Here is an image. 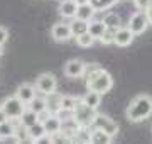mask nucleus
I'll list each match as a JSON object with an SVG mask.
<instances>
[{
  "instance_id": "obj_27",
  "label": "nucleus",
  "mask_w": 152,
  "mask_h": 144,
  "mask_svg": "<svg viewBox=\"0 0 152 144\" xmlns=\"http://www.w3.org/2000/svg\"><path fill=\"white\" fill-rule=\"evenodd\" d=\"M76 44L80 46V48H91L95 44V39L86 32V34H83V36H80V37H76Z\"/></svg>"
},
{
  "instance_id": "obj_21",
  "label": "nucleus",
  "mask_w": 152,
  "mask_h": 144,
  "mask_svg": "<svg viewBox=\"0 0 152 144\" xmlns=\"http://www.w3.org/2000/svg\"><path fill=\"white\" fill-rule=\"evenodd\" d=\"M78 104H80V98H78V97H73V95H63V97H61V110L63 112L73 114V110L76 109Z\"/></svg>"
},
{
  "instance_id": "obj_3",
  "label": "nucleus",
  "mask_w": 152,
  "mask_h": 144,
  "mask_svg": "<svg viewBox=\"0 0 152 144\" xmlns=\"http://www.w3.org/2000/svg\"><path fill=\"white\" fill-rule=\"evenodd\" d=\"M95 117H96V110L86 107L81 100H80V104L76 105V109L73 110V119H75L76 124L81 129H91Z\"/></svg>"
},
{
  "instance_id": "obj_34",
  "label": "nucleus",
  "mask_w": 152,
  "mask_h": 144,
  "mask_svg": "<svg viewBox=\"0 0 152 144\" xmlns=\"http://www.w3.org/2000/svg\"><path fill=\"white\" fill-rule=\"evenodd\" d=\"M147 17H149V22H151V26H152V4H151V7L147 9Z\"/></svg>"
},
{
  "instance_id": "obj_4",
  "label": "nucleus",
  "mask_w": 152,
  "mask_h": 144,
  "mask_svg": "<svg viewBox=\"0 0 152 144\" xmlns=\"http://www.w3.org/2000/svg\"><path fill=\"white\" fill-rule=\"evenodd\" d=\"M0 109L5 112V115L9 117V120H19L20 115L24 114V110H26L27 107L24 105L20 100L14 95V97H9V98L4 100L2 105H0Z\"/></svg>"
},
{
  "instance_id": "obj_7",
  "label": "nucleus",
  "mask_w": 152,
  "mask_h": 144,
  "mask_svg": "<svg viewBox=\"0 0 152 144\" xmlns=\"http://www.w3.org/2000/svg\"><path fill=\"white\" fill-rule=\"evenodd\" d=\"M91 129L103 131V132H107L108 136H112V137H115V136L118 134V124H117L113 119H110L108 115H103V114H96Z\"/></svg>"
},
{
  "instance_id": "obj_16",
  "label": "nucleus",
  "mask_w": 152,
  "mask_h": 144,
  "mask_svg": "<svg viewBox=\"0 0 152 144\" xmlns=\"http://www.w3.org/2000/svg\"><path fill=\"white\" fill-rule=\"evenodd\" d=\"M112 136L98 129H91L90 132V144H112Z\"/></svg>"
},
{
  "instance_id": "obj_19",
  "label": "nucleus",
  "mask_w": 152,
  "mask_h": 144,
  "mask_svg": "<svg viewBox=\"0 0 152 144\" xmlns=\"http://www.w3.org/2000/svg\"><path fill=\"white\" fill-rule=\"evenodd\" d=\"M37 114L36 112H32L31 109H26L24 110V114L20 115V119H19V124H20L24 129H29V127H32L34 124H37Z\"/></svg>"
},
{
  "instance_id": "obj_28",
  "label": "nucleus",
  "mask_w": 152,
  "mask_h": 144,
  "mask_svg": "<svg viewBox=\"0 0 152 144\" xmlns=\"http://www.w3.org/2000/svg\"><path fill=\"white\" fill-rule=\"evenodd\" d=\"M115 36H117L115 29H107L103 32V36L100 37V43L102 44H115Z\"/></svg>"
},
{
  "instance_id": "obj_8",
  "label": "nucleus",
  "mask_w": 152,
  "mask_h": 144,
  "mask_svg": "<svg viewBox=\"0 0 152 144\" xmlns=\"http://www.w3.org/2000/svg\"><path fill=\"white\" fill-rule=\"evenodd\" d=\"M63 71L68 78H73V80L81 78L85 76V71H86V63H83L81 60H69L64 65Z\"/></svg>"
},
{
  "instance_id": "obj_6",
  "label": "nucleus",
  "mask_w": 152,
  "mask_h": 144,
  "mask_svg": "<svg viewBox=\"0 0 152 144\" xmlns=\"http://www.w3.org/2000/svg\"><path fill=\"white\" fill-rule=\"evenodd\" d=\"M56 88H58V78L53 73H41L36 80V90L44 93L46 97L56 93Z\"/></svg>"
},
{
  "instance_id": "obj_1",
  "label": "nucleus",
  "mask_w": 152,
  "mask_h": 144,
  "mask_svg": "<svg viewBox=\"0 0 152 144\" xmlns=\"http://www.w3.org/2000/svg\"><path fill=\"white\" fill-rule=\"evenodd\" d=\"M85 85H86L88 92H95V93L103 95L107 92L112 90L113 87V78L107 70L96 65V63H91V65H86V71H85Z\"/></svg>"
},
{
  "instance_id": "obj_13",
  "label": "nucleus",
  "mask_w": 152,
  "mask_h": 144,
  "mask_svg": "<svg viewBox=\"0 0 152 144\" xmlns=\"http://www.w3.org/2000/svg\"><path fill=\"white\" fill-rule=\"evenodd\" d=\"M44 124V129H46V134L48 136H56V134L61 132V119L58 115H51L46 122H42Z\"/></svg>"
},
{
  "instance_id": "obj_25",
  "label": "nucleus",
  "mask_w": 152,
  "mask_h": 144,
  "mask_svg": "<svg viewBox=\"0 0 152 144\" xmlns=\"http://www.w3.org/2000/svg\"><path fill=\"white\" fill-rule=\"evenodd\" d=\"M15 126H14V122L9 120L5 124H2L0 126V139H9V137H14L15 136Z\"/></svg>"
},
{
  "instance_id": "obj_35",
  "label": "nucleus",
  "mask_w": 152,
  "mask_h": 144,
  "mask_svg": "<svg viewBox=\"0 0 152 144\" xmlns=\"http://www.w3.org/2000/svg\"><path fill=\"white\" fill-rule=\"evenodd\" d=\"M75 4L78 7H80V5H86V4H90V0H75Z\"/></svg>"
},
{
  "instance_id": "obj_29",
  "label": "nucleus",
  "mask_w": 152,
  "mask_h": 144,
  "mask_svg": "<svg viewBox=\"0 0 152 144\" xmlns=\"http://www.w3.org/2000/svg\"><path fill=\"white\" fill-rule=\"evenodd\" d=\"M53 144H73V139L69 136H66V134L59 132L56 136H53Z\"/></svg>"
},
{
  "instance_id": "obj_18",
  "label": "nucleus",
  "mask_w": 152,
  "mask_h": 144,
  "mask_svg": "<svg viewBox=\"0 0 152 144\" xmlns=\"http://www.w3.org/2000/svg\"><path fill=\"white\" fill-rule=\"evenodd\" d=\"M80 100H81L86 107H90V109H93V110H96L98 105H100V102H102V95L95 93V92H86L83 97H80Z\"/></svg>"
},
{
  "instance_id": "obj_17",
  "label": "nucleus",
  "mask_w": 152,
  "mask_h": 144,
  "mask_svg": "<svg viewBox=\"0 0 152 144\" xmlns=\"http://www.w3.org/2000/svg\"><path fill=\"white\" fill-rule=\"evenodd\" d=\"M88 26H90V22H85V21H80V19H73L69 22V29H71L73 37H80L83 34H86Z\"/></svg>"
},
{
  "instance_id": "obj_10",
  "label": "nucleus",
  "mask_w": 152,
  "mask_h": 144,
  "mask_svg": "<svg viewBox=\"0 0 152 144\" xmlns=\"http://www.w3.org/2000/svg\"><path fill=\"white\" fill-rule=\"evenodd\" d=\"M15 97L20 100L24 105L27 107L29 104L36 98V87H34V85H31V83L19 85V88H17V92H15Z\"/></svg>"
},
{
  "instance_id": "obj_5",
  "label": "nucleus",
  "mask_w": 152,
  "mask_h": 144,
  "mask_svg": "<svg viewBox=\"0 0 152 144\" xmlns=\"http://www.w3.org/2000/svg\"><path fill=\"white\" fill-rule=\"evenodd\" d=\"M149 26H151V22H149L147 12H140V10L134 12V14L130 15V19H129V24H127V27L132 31L134 36H140V34H144Z\"/></svg>"
},
{
  "instance_id": "obj_24",
  "label": "nucleus",
  "mask_w": 152,
  "mask_h": 144,
  "mask_svg": "<svg viewBox=\"0 0 152 144\" xmlns=\"http://www.w3.org/2000/svg\"><path fill=\"white\" fill-rule=\"evenodd\" d=\"M118 0H90V5L93 7L95 12H103V10H108L117 4Z\"/></svg>"
},
{
  "instance_id": "obj_36",
  "label": "nucleus",
  "mask_w": 152,
  "mask_h": 144,
  "mask_svg": "<svg viewBox=\"0 0 152 144\" xmlns=\"http://www.w3.org/2000/svg\"><path fill=\"white\" fill-rule=\"evenodd\" d=\"M4 54V46H0V56Z\"/></svg>"
},
{
  "instance_id": "obj_22",
  "label": "nucleus",
  "mask_w": 152,
  "mask_h": 144,
  "mask_svg": "<svg viewBox=\"0 0 152 144\" xmlns=\"http://www.w3.org/2000/svg\"><path fill=\"white\" fill-rule=\"evenodd\" d=\"M107 31V27H105V24L102 22V21H91L90 22V26H88V34L91 36L95 41H100V37L103 36V32Z\"/></svg>"
},
{
  "instance_id": "obj_26",
  "label": "nucleus",
  "mask_w": 152,
  "mask_h": 144,
  "mask_svg": "<svg viewBox=\"0 0 152 144\" xmlns=\"http://www.w3.org/2000/svg\"><path fill=\"white\" fill-rule=\"evenodd\" d=\"M27 109H31L32 112H36V114L39 115L41 112L48 110V107H46V98H42V97H36V98L27 105Z\"/></svg>"
},
{
  "instance_id": "obj_30",
  "label": "nucleus",
  "mask_w": 152,
  "mask_h": 144,
  "mask_svg": "<svg viewBox=\"0 0 152 144\" xmlns=\"http://www.w3.org/2000/svg\"><path fill=\"white\" fill-rule=\"evenodd\" d=\"M132 2H134L137 10H140V12H145L152 4V0H132Z\"/></svg>"
},
{
  "instance_id": "obj_14",
  "label": "nucleus",
  "mask_w": 152,
  "mask_h": 144,
  "mask_svg": "<svg viewBox=\"0 0 152 144\" xmlns=\"http://www.w3.org/2000/svg\"><path fill=\"white\" fill-rule=\"evenodd\" d=\"M102 22L105 24V27L107 29H115V31H118L122 27V19L117 12H107L102 19Z\"/></svg>"
},
{
  "instance_id": "obj_20",
  "label": "nucleus",
  "mask_w": 152,
  "mask_h": 144,
  "mask_svg": "<svg viewBox=\"0 0 152 144\" xmlns=\"http://www.w3.org/2000/svg\"><path fill=\"white\" fill-rule=\"evenodd\" d=\"M95 14H96V12L93 10V7L90 5V4H86V5H80L78 7L75 19H80V21H85V22H91L93 17H95Z\"/></svg>"
},
{
  "instance_id": "obj_2",
  "label": "nucleus",
  "mask_w": 152,
  "mask_h": 144,
  "mask_svg": "<svg viewBox=\"0 0 152 144\" xmlns=\"http://www.w3.org/2000/svg\"><path fill=\"white\" fill-rule=\"evenodd\" d=\"M125 115L130 122H142L152 115V97L151 95H137L130 100L125 109Z\"/></svg>"
},
{
  "instance_id": "obj_33",
  "label": "nucleus",
  "mask_w": 152,
  "mask_h": 144,
  "mask_svg": "<svg viewBox=\"0 0 152 144\" xmlns=\"http://www.w3.org/2000/svg\"><path fill=\"white\" fill-rule=\"evenodd\" d=\"M5 122H9V117L5 115V112L0 109V126H2V124H5Z\"/></svg>"
},
{
  "instance_id": "obj_9",
  "label": "nucleus",
  "mask_w": 152,
  "mask_h": 144,
  "mask_svg": "<svg viewBox=\"0 0 152 144\" xmlns=\"http://www.w3.org/2000/svg\"><path fill=\"white\" fill-rule=\"evenodd\" d=\"M51 36H53V39H54L56 43H66V41H69V39L73 37L69 24H66V22L54 24V26L51 27Z\"/></svg>"
},
{
  "instance_id": "obj_32",
  "label": "nucleus",
  "mask_w": 152,
  "mask_h": 144,
  "mask_svg": "<svg viewBox=\"0 0 152 144\" xmlns=\"http://www.w3.org/2000/svg\"><path fill=\"white\" fill-rule=\"evenodd\" d=\"M32 144H53V137H51V136H44V137L34 141Z\"/></svg>"
},
{
  "instance_id": "obj_23",
  "label": "nucleus",
  "mask_w": 152,
  "mask_h": 144,
  "mask_svg": "<svg viewBox=\"0 0 152 144\" xmlns=\"http://www.w3.org/2000/svg\"><path fill=\"white\" fill-rule=\"evenodd\" d=\"M27 136H29V139L31 141H37V139H41V137H44V136H48L46 134V129H44V124L42 122H37V124H34L32 127H29L27 129Z\"/></svg>"
},
{
  "instance_id": "obj_15",
  "label": "nucleus",
  "mask_w": 152,
  "mask_h": 144,
  "mask_svg": "<svg viewBox=\"0 0 152 144\" xmlns=\"http://www.w3.org/2000/svg\"><path fill=\"white\" fill-rule=\"evenodd\" d=\"M61 97H63V95H59L58 92L46 97V107H48V110L51 112L53 115H56V114L61 110Z\"/></svg>"
},
{
  "instance_id": "obj_12",
  "label": "nucleus",
  "mask_w": 152,
  "mask_h": 144,
  "mask_svg": "<svg viewBox=\"0 0 152 144\" xmlns=\"http://www.w3.org/2000/svg\"><path fill=\"white\" fill-rule=\"evenodd\" d=\"M78 5L75 4V0H61L59 4V14L64 19H75Z\"/></svg>"
},
{
  "instance_id": "obj_31",
  "label": "nucleus",
  "mask_w": 152,
  "mask_h": 144,
  "mask_svg": "<svg viewBox=\"0 0 152 144\" xmlns=\"http://www.w3.org/2000/svg\"><path fill=\"white\" fill-rule=\"evenodd\" d=\"M9 41V31L5 27H0V46H4Z\"/></svg>"
},
{
  "instance_id": "obj_11",
  "label": "nucleus",
  "mask_w": 152,
  "mask_h": 144,
  "mask_svg": "<svg viewBox=\"0 0 152 144\" xmlns=\"http://www.w3.org/2000/svg\"><path fill=\"white\" fill-rule=\"evenodd\" d=\"M134 34H132V31L127 26H122V27L117 31V36H115V44L118 46V48H127V46H130L132 43H134Z\"/></svg>"
}]
</instances>
